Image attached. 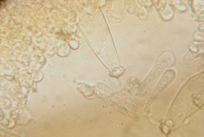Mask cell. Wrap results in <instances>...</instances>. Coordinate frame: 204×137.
Segmentation results:
<instances>
[{
	"mask_svg": "<svg viewBox=\"0 0 204 137\" xmlns=\"http://www.w3.org/2000/svg\"><path fill=\"white\" fill-rule=\"evenodd\" d=\"M175 61V57L172 53L170 52L163 53L145 78L144 83H149L160 75L165 69L173 66Z\"/></svg>",
	"mask_w": 204,
	"mask_h": 137,
	"instance_id": "1",
	"label": "cell"
},
{
	"mask_svg": "<svg viewBox=\"0 0 204 137\" xmlns=\"http://www.w3.org/2000/svg\"><path fill=\"white\" fill-rule=\"evenodd\" d=\"M176 76L174 70L168 68L163 73L154 89L156 95L159 94L172 83Z\"/></svg>",
	"mask_w": 204,
	"mask_h": 137,
	"instance_id": "2",
	"label": "cell"
}]
</instances>
